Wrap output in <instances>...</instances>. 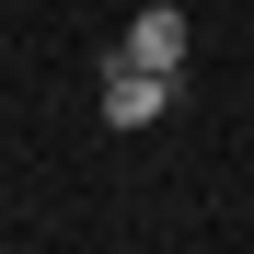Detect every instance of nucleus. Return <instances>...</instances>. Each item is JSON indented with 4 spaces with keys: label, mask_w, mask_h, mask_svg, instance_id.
Returning <instances> with one entry per match:
<instances>
[{
    "label": "nucleus",
    "mask_w": 254,
    "mask_h": 254,
    "mask_svg": "<svg viewBox=\"0 0 254 254\" xmlns=\"http://www.w3.org/2000/svg\"><path fill=\"white\" fill-rule=\"evenodd\" d=\"M185 12L174 0H150V12H127V35H116V58H139V69H162V81H185Z\"/></svg>",
    "instance_id": "obj_1"
},
{
    "label": "nucleus",
    "mask_w": 254,
    "mask_h": 254,
    "mask_svg": "<svg viewBox=\"0 0 254 254\" xmlns=\"http://www.w3.org/2000/svg\"><path fill=\"white\" fill-rule=\"evenodd\" d=\"M162 104H174V81L139 69V58H104V127H150Z\"/></svg>",
    "instance_id": "obj_2"
}]
</instances>
